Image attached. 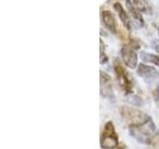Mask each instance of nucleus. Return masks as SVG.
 I'll use <instances>...</instances> for the list:
<instances>
[{"instance_id":"nucleus-1","label":"nucleus","mask_w":159,"mask_h":149,"mask_svg":"<svg viewBox=\"0 0 159 149\" xmlns=\"http://www.w3.org/2000/svg\"><path fill=\"white\" fill-rule=\"evenodd\" d=\"M128 129L130 135L142 144H150L152 138L156 134L155 124L153 123L151 118L141 124H131L128 126Z\"/></svg>"},{"instance_id":"nucleus-2","label":"nucleus","mask_w":159,"mask_h":149,"mask_svg":"<svg viewBox=\"0 0 159 149\" xmlns=\"http://www.w3.org/2000/svg\"><path fill=\"white\" fill-rule=\"evenodd\" d=\"M101 145L103 149H113L118 145V138L111 121H108L104 125L101 138Z\"/></svg>"},{"instance_id":"nucleus-3","label":"nucleus","mask_w":159,"mask_h":149,"mask_svg":"<svg viewBox=\"0 0 159 149\" xmlns=\"http://www.w3.org/2000/svg\"><path fill=\"white\" fill-rule=\"evenodd\" d=\"M120 112L122 114L123 118H125L126 120L130 121V124H129V125H131V124H134V125H136V124H141L150 118L144 112H141V111H137V109L129 108L126 106H121Z\"/></svg>"},{"instance_id":"nucleus-4","label":"nucleus","mask_w":159,"mask_h":149,"mask_svg":"<svg viewBox=\"0 0 159 149\" xmlns=\"http://www.w3.org/2000/svg\"><path fill=\"white\" fill-rule=\"evenodd\" d=\"M137 74L138 76L143 78L147 83L154 82L159 78V72L155 68L147 66L145 64H140L137 68Z\"/></svg>"},{"instance_id":"nucleus-5","label":"nucleus","mask_w":159,"mask_h":149,"mask_svg":"<svg viewBox=\"0 0 159 149\" xmlns=\"http://www.w3.org/2000/svg\"><path fill=\"white\" fill-rule=\"evenodd\" d=\"M116 77L118 79V83L120 84V87L125 91V93H131V88H132V84L129 81V77H128V74L125 72L120 64H117L116 63Z\"/></svg>"},{"instance_id":"nucleus-6","label":"nucleus","mask_w":159,"mask_h":149,"mask_svg":"<svg viewBox=\"0 0 159 149\" xmlns=\"http://www.w3.org/2000/svg\"><path fill=\"white\" fill-rule=\"evenodd\" d=\"M120 55L123 63L129 69H135L137 66V54L128 47H122Z\"/></svg>"},{"instance_id":"nucleus-7","label":"nucleus","mask_w":159,"mask_h":149,"mask_svg":"<svg viewBox=\"0 0 159 149\" xmlns=\"http://www.w3.org/2000/svg\"><path fill=\"white\" fill-rule=\"evenodd\" d=\"M102 23L111 33H116V21L113 14L109 11L102 12Z\"/></svg>"},{"instance_id":"nucleus-8","label":"nucleus","mask_w":159,"mask_h":149,"mask_svg":"<svg viewBox=\"0 0 159 149\" xmlns=\"http://www.w3.org/2000/svg\"><path fill=\"white\" fill-rule=\"evenodd\" d=\"M126 6H127V10L131 15L132 20L134 21V24H135L137 27H142L144 25V22H143V19L141 16V13L138 12L135 9V7L133 6L132 1H126Z\"/></svg>"},{"instance_id":"nucleus-9","label":"nucleus","mask_w":159,"mask_h":149,"mask_svg":"<svg viewBox=\"0 0 159 149\" xmlns=\"http://www.w3.org/2000/svg\"><path fill=\"white\" fill-rule=\"evenodd\" d=\"M113 7H114V9H116V11H117L118 16H119V19L121 20V22H122V24L124 25V27L127 28L128 30H130V29H131V20L129 19V16H128L127 12L123 9V7L121 6V4L117 2V3L114 4V6H113Z\"/></svg>"},{"instance_id":"nucleus-10","label":"nucleus","mask_w":159,"mask_h":149,"mask_svg":"<svg viewBox=\"0 0 159 149\" xmlns=\"http://www.w3.org/2000/svg\"><path fill=\"white\" fill-rule=\"evenodd\" d=\"M132 4L137 11L140 12V13L148 14V13L151 12V8H150V6H149L147 1H138V0H136V1H132Z\"/></svg>"},{"instance_id":"nucleus-11","label":"nucleus","mask_w":159,"mask_h":149,"mask_svg":"<svg viewBox=\"0 0 159 149\" xmlns=\"http://www.w3.org/2000/svg\"><path fill=\"white\" fill-rule=\"evenodd\" d=\"M140 58L143 62L145 63H151L156 65L157 67H159V56L154 54H149V53H145V52H141L140 54Z\"/></svg>"},{"instance_id":"nucleus-12","label":"nucleus","mask_w":159,"mask_h":149,"mask_svg":"<svg viewBox=\"0 0 159 149\" xmlns=\"http://www.w3.org/2000/svg\"><path fill=\"white\" fill-rule=\"evenodd\" d=\"M128 102L132 103L133 106H140L141 103H142V101L141 98L139 97H136V96H131V97H128Z\"/></svg>"},{"instance_id":"nucleus-13","label":"nucleus","mask_w":159,"mask_h":149,"mask_svg":"<svg viewBox=\"0 0 159 149\" xmlns=\"http://www.w3.org/2000/svg\"><path fill=\"white\" fill-rule=\"evenodd\" d=\"M154 99H155L157 106L159 107V86L156 88L155 91H154Z\"/></svg>"},{"instance_id":"nucleus-14","label":"nucleus","mask_w":159,"mask_h":149,"mask_svg":"<svg viewBox=\"0 0 159 149\" xmlns=\"http://www.w3.org/2000/svg\"><path fill=\"white\" fill-rule=\"evenodd\" d=\"M152 48L159 53V40H154L152 42Z\"/></svg>"},{"instance_id":"nucleus-15","label":"nucleus","mask_w":159,"mask_h":149,"mask_svg":"<svg viewBox=\"0 0 159 149\" xmlns=\"http://www.w3.org/2000/svg\"><path fill=\"white\" fill-rule=\"evenodd\" d=\"M157 30H158V33H159V27H157Z\"/></svg>"}]
</instances>
